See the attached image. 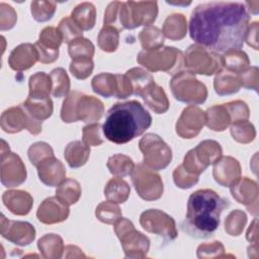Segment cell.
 Instances as JSON below:
<instances>
[{
	"instance_id": "9a60e30c",
	"label": "cell",
	"mask_w": 259,
	"mask_h": 259,
	"mask_svg": "<svg viewBox=\"0 0 259 259\" xmlns=\"http://www.w3.org/2000/svg\"><path fill=\"white\" fill-rule=\"evenodd\" d=\"M1 182L6 187H15L23 183L26 179L25 166L20 157L15 153H10L1 158Z\"/></svg>"
},
{
	"instance_id": "277c9868",
	"label": "cell",
	"mask_w": 259,
	"mask_h": 259,
	"mask_svg": "<svg viewBox=\"0 0 259 259\" xmlns=\"http://www.w3.org/2000/svg\"><path fill=\"white\" fill-rule=\"evenodd\" d=\"M137 61L151 72L163 71L169 75H176L184 65V56L174 47H160L153 50H143Z\"/></svg>"
},
{
	"instance_id": "6da1fadb",
	"label": "cell",
	"mask_w": 259,
	"mask_h": 259,
	"mask_svg": "<svg viewBox=\"0 0 259 259\" xmlns=\"http://www.w3.org/2000/svg\"><path fill=\"white\" fill-rule=\"evenodd\" d=\"M249 20L243 2L202 3L192 10L189 34L197 45L220 55L242 49Z\"/></svg>"
},
{
	"instance_id": "60d3db41",
	"label": "cell",
	"mask_w": 259,
	"mask_h": 259,
	"mask_svg": "<svg viewBox=\"0 0 259 259\" xmlns=\"http://www.w3.org/2000/svg\"><path fill=\"white\" fill-rule=\"evenodd\" d=\"M68 52L72 60H92L94 46L89 39L79 37L69 44Z\"/></svg>"
},
{
	"instance_id": "3957f363",
	"label": "cell",
	"mask_w": 259,
	"mask_h": 259,
	"mask_svg": "<svg viewBox=\"0 0 259 259\" xmlns=\"http://www.w3.org/2000/svg\"><path fill=\"white\" fill-rule=\"evenodd\" d=\"M152 124V116L137 100L115 103L102 125L104 137L114 144H125L141 136Z\"/></svg>"
},
{
	"instance_id": "db71d44e",
	"label": "cell",
	"mask_w": 259,
	"mask_h": 259,
	"mask_svg": "<svg viewBox=\"0 0 259 259\" xmlns=\"http://www.w3.org/2000/svg\"><path fill=\"white\" fill-rule=\"evenodd\" d=\"M173 180L177 187L186 189L192 187L198 181V175L187 172L182 165L175 168L173 172Z\"/></svg>"
},
{
	"instance_id": "74e56055",
	"label": "cell",
	"mask_w": 259,
	"mask_h": 259,
	"mask_svg": "<svg viewBox=\"0 0 259 259\" xmlns=\"http://www.w3.org/2000/svg\"><path fill=\"white\" fill-rule=\"evenodd\" d=\"M56 196L67 205L74 204L81 196V186L77 180L67 178L58 185Z\"/></svg>"
},
{
	"instance_id": "484cf974",
	"label": "cell",
	"mask_w": 259,
	"mask_h": 259,
	"mask_svg": "<svg viewBox=\"0 0 259 259\" xmlns=\"http://www.w3.org/2000/svg\"><path fill=\"white\" fill-rule=\"evenodd\" d=\"M213 87L215 92L221 96L234 94L242 87V81L239 74L221 70L217 73Z\"/></svg>"
},
{
	"instance_id": "9f6ffc18",
	"label": "cell",
	"mask_w": 259,
	"mask_h": 259,
	"mask_svg": "<svg viewBox=\"0 0 259 259\" xmlns=\"http://www.w3.org/2000/svg\"><path fill=\"white\" fill-rule=\"evenodd\" d=\"M101 124L98 122L90 123L83 127V142L88 146H99L103 143L101 137Z\"/></svg>"
},
{
	"instance_id": "cb8c5ba5",
	"label": "cell",
	"mask_w": 259,
	"mask_h": 259,
	"mask_svg": "<svg viewBox=\"0 0 259 259\" xmlns=\"http://www.w3.org/2000/svg\"><path fill=\"white\" fill-rule=\"evenodd\" d=\"M103 22L104 25L112 26L118 31L122 29H130L126 3L119 1L110 2L105 10Z\"/></svg>"
},
{
	"instance_id": "bcb514c9",
	"label": "cell",
	"mask_w": 259,
	"mask_h": 259,
	"mask_svg": "<svg viewBox=\"0 0 259 259\" xmlns=\"http://www.w3.org/2000/svg\"><path fill=\"white\" fill-rule=\"evenodd\" d=\"M83 93L79 91L71 92L63 102L61 109V118L64 122H75L78 120L76 114V105L77 101Z\"/></svg>"
},
{
	"instance_id": "2e32d148",
	"label": "cell",
	"mask_w": 259,
	"mask_h": 259,
	"mask_svg": "<svg viewBox=\"0 0 259 259\" xmlns=\"http://www.w3.org/2000/svg\"><path fill=\"white\" fill-rule=\"evenodd\" d=\"M127 14L130 29L141 25L152 24L158 15V3L156 1H127Z\"/></svg>"
},
{
	"instance_id": "d6a6232c",
	"label": "cell",
	"mask_w": 259,
	"mask_h": 259,
	"mask_svg": "<svg viewBox=\"0 0 259 259\" xmlns=\"http://www.w3.org/2000/svg\"><path fill=\"white\" fill-rule=\"evenodd\" d=\"M131 188L126 181L121 179V177L111 178L105 188L104 195L108 201L114 203H123L130 196Z\"/></svg>"
},
{
	"instance_id": "603a6c76",
	"label": "cell",
	"mask_w": 259,
	"mask_h": 259,
	"mask_svg": "<svg viewBox=\"0 0 259 259\" xmlns=\"http://www.w3.org/2000/svg\"><path fill=\"white\" fill-rule=\"evenodd\" d=\"M4 205L16 215L27 214L33 204L32 196L23 190H7L2 195Z\"/></svg>"
},
{
	"instance_id": "f6af8a7d",
	"label": "cell",
	"mask_w": 259,
	"mask_h": 259,
	"mask_svg": "<svg viewBox=\"0 0 259 259\" xmlns=\"http://www.w3.org/2000/svg\"><path fill=\"white\" fill-rule=\"evenodd\" d=\"M95 215L102 223L113 224L121 218V211L116 203L107 200L96 207Z\"/></svg>"
},
{
	"instance_id": "b9f144b4",
	"label": "cell",
	"mask_w": 259,
	"mask_h": 259,
	"mask_svg": "<svg viewBox=\"0 0 259 259\" xmlns=\"http://www.w3.org/2000/svg\"><path fill=\"white\" fill-rule=\"evenodd\" d=\"M142 47L144 50H153L163 46L164 35L162 30L156 26L149 25L145 27L139 34Z\"/></svg>"
},
{
	"instance_id": "8fae6325",
	"label": "cell",
	"mask_w": 259,
	"mask_h": 259,
	"mask_svg": "<svg viewBox=\"0 0 259 259\" xmlns=\"http://www.w3.org/2000/svg\"><path fill=\"white\" fill-rule=\"evenodd\" d=\"M140 224L147 232L162 237L164 244L173 241L177 237L175 221L160 209H148L142 212Z\"/></svg>"
},
{
	"instance_id": "94428289",
	"label": "cell",
	"mask_w": 259,
	"mask_h": 259,
	"mask_svg": "<svg viewBox=\"0 0 259 259\" xmlns=\"http://www.w3.org/2000/svg\"><path fill=\"white\" fill-rule=\"evenodd\" d=\"M257 34H258V22L255 21L249 24L246 32V36H245V40L247 41V44L251 46L254 50H258Z\"/></svg>"
},
{
	"instance_id": "91938a15",
	"label": "cell",
	"mask_w": 259,
	"mask_h": 259,
	"mask_svg": "<svg viewBox=\"0 0 259 259\" xmlns=\"http://www.w3.org/2000/svg\"><path fill=\"white\" fill-rule=\"evenodd\" d=\"M34 47H35V50L37 52L38 61L40 63L50 64V63L55 62L59 57V50L51 49L49 47H46V46L41 45L38 41H36L34 44Z\"/></svg>"
},
{
	"instance_id": "f546056e",
	"label": "cell",
	"mask_w": 259,
	"mask_h": 259,
	"mask_svg": "<svg viewBox=\"0 0 259 259\" xmlns=\"http://www.w3.org/2000/svg\"><path fill=\"white\" fill-rule=\"evenodd\" d=\"M187 31V21L183 14L174 13L169 15L163 24V35L171 40L182 39Z\"/></svg>"
},
{
	"instance_id": "7402d4cb",
	"label": "cell",
	"mask_w": 259,
	"mask_h": 259,
	"mask_svg": "<svg viewBox=\"0 0 259 259\" xmlns=\"http://www.w3.org/2000/svg\"><path fill=\"white\" fill-rule=\"evenodd\" d=\"M103 112V103L93 96L82 94L77 101L76 114L78 120L81 119L84 122L93 123L101 118Z\"/></svg>"
},
{
	"instance_id": "ee69618b",
	"label": "cell",
	"mask_w": 259,
	"mask_h": 259,
	"mask_svg": "<svg viewBox=\"0 0 259 259\" xmlns=\"http://www.w3.org/2000/svg\"><path fill=\"white\" fill-rule=\"evenodd\" d=\"M57 3L53 1H32L30 3V11L33 19L38 22L50 20L55 14Z\"/></svg>"
},
{
	"instance_id": "f35d334b",
	"label": "cell",
	"mask_w": 259,
	"mask_h": 259,
	"mask_svg": "<svg viewBox=\"0 0 259 259\" xmlns=\"http://www.w3.org/2000/svg\"><path fill=\"white\" fill-rule=\"evenodd\" d=\"M106 165L109 172L116 177H123L132 174L135 168L133 160L122 154H116L109 157Z\"/></svg>"
},
{
	"instance_id": "ab89813d",
	"label": "cell",
	"mask_w": 259,
	"mask_h": 259,
	"mask_svg": "<svg viewBox=\"0 0 259 259\" xmlns=\"http://www.w3.org/2000/svg\"><path fill=\"white\" fill-rule=\"evenodd\" d=\"M50 78L52 81V94L56 98L67 96L70 91V79L63 68L54 69Z\"/></svg>"
},
{
	"instance_id": "30bf717a",
	"label": "cell",
	"mask_w": 259,
	"mask_h": 259,
	"mask_svg": "<svg viewBox=\"0 0 259 259\" xmlns=\"http://www.w3.org/2000/svg\"><path fill=\"white\" fill-rule=\"evenodd\" d=\"M132 181L139 196L145 200L159 199L163 194L161 176L144 164L135 166L132 172Z\"/></svg>"
},
{
	"instance_id": "9c48e42d",
	"label": "cell",
	"mask_w": 259,
	"mask_h": 259,
	"mask_svg": "<svg viewBox=\"0 0 259 259\" xmlns=\"http://www.w3.org/2000/svg\"><path fill=\"white\" fill-rule=\"evenodd\" d=\"M143 153V164L153 170L166 168L172 160L170 147L156 134H146L139 143Z\"/></svg>"
},
{
	"instance_id": "681fc988",
	"label": "cell",
	"mask_w": 259,
	"mask_h": 259,
	"mask_svg": "<svg viewBox=\"0 0 259 259\" xmlns=\"http://www.w3.org/2000/svg\"><path fill=\"white\" fill-rule=\"evenodd\" d=\"M63 36V41L72 42L73 40L82 37L83 30L77 25V23L71 17H64L58 26Z\"/></svg>"
},
{
	"instance_id": "ac0fdd59",
	"label": "cell",
	"mask_w": 259,
	"mask_h": 259,
	"mask_svg": "<svg viewBox=\"0 0 259 259\" xmlns=\"http://www.w3.org/2000/svg\"><path fill=\"white\" fill-rule=\"evenodd\" d=\"M212 175L214 180L222 186L230 187L235 184L241 175L239 162L233 157H221L213 164Z\"/></svg>"
},
{
	"instance_id": "7bdbcfd3",
	"label": "cell",
	"mask_w": 259,
	"mask_h": 259,
	"mask_svg": "<svg viewBox=\"0 0 259 259\" xmlns=\"http://www.w3.org/2000/svg\"><path fill=\"white\" fill-rule=\"evenodd\" d=\"M119 33L118 30L112 26L103 25L98 34V47L104 52H114L118 47Z\"/></svg>"
},
{
	"instance_id": "83f0119b",
	"label": "cell",
	"mask_w": 259,
	"mask_h": 259,
	"mask_svg": "<svg viewBox=\"0 0 259 259\" xmlns=\"http://www.w3.org/2000/svg\"><path fill=\"white\" fill-rule=\"evenodd\" d=\"M28 98L50 99L52 92V81L50 75L45 72H37L29 78Z\"/></svg>"
},
{
	"instance_id": "52a82bcc",
	"label": "cell",
	"mask_w": 259,
	"mask_h": 259,
	"mask_svg": "<svg viewBox=\"0 0 259 259\" xmlns=\"http://www.w3.org/2000/svg\"><path fill=\"white\" fill-rule=\"evenodd\" d=\"M222 152L218 142L205 140L185 155L182 166L187 172L199 176L210 164H214L222 157Z\"/></svg>"
},
{
	"instance_id": "6f0895ef",
	"label": "cell",
	"mask_w": 259,
	"mask_h": 259,
	"mask_svg": "<svg viewBox=\"0 0 259 259\" xmlns=\"http://www.w3.org/2000/svg\"><path fill=\"white\" fill-rule=\"evenodd\" d=\"M17 20L15 10L6 3H0V28L1 30L10 29Z\"/></svg>"
},
{
	"instance_id": "836d02e7",
	"label": "cell",
	"mask_w": 259,
	"mask_h": 259,
	"mask_svg": "<svg viewBox=\"0 0 259 259\" xmlns=\"http://www.w3.org/2000/svg\"><path fill=\"white\" fill-rule=\"evenodd\" d=\"M205 124L215 132H223L231 124L230 115L224 104L214 105L206 110Z\"/></svg>"
},
{
	"instance_id": "7c38bea8",
	"label": "cell",
	"mask_w": 259,
	"mask_h": 259,
	"mask_svg": "<svg viewBox=\"0 0 259 259\" xmlns=\"http://www.w3.org/2000/svg\"><path fill=\"white\" fill-rule=\"evenodd\" d=\"M1 128L8 134H14L26 128L30 134L41 132V121L33 118L20 104L6 109L1 115Z\"/></svg>"
},
{
	"instance_id": "d590c367",
	"label": "cell",
	"mask_w": 259,
	"mask_h": 259,
	"mask_svg": "<svg viewBox=\"0 0 259 259\" xmlns=\"http://www.w3.org/2000/svg\"><path fill=\"white\" fill-rule=\"evenodd\" d=\"M142 98L148 107L158 114L166 112L169 108V100L161 86L155 85L150 91L143 95Z\"/></svg>"
},
{
	"instance_id": "5bb4252c",
	"label": "cell",
	"mask_w": 259,
	"mask_h": 259,
	"mask_svg": "<svg viewBox=\"0 0 259 259\" xmlns=\"http://www.w3.org/2000/svg\"><path fill=\"white\" fill-rule=\"evenodd\" d=\"M1 236L19 246L29 245L35 238V230L27 222L8 221L1 215Z\"/></svg>"
},
{
	"instance_id": "d4e9b609",
	"label": "cell",
	"mask_w": 259,
	"mask_h": 259,
	"mask_svg": "<svg viewBox=\"0 0 259 259\" xmlns=\"http://www.w3.org/2000/svg\"><path fill=\"white\" fill-rule=\"evenodd\" d=\"M133 87V94L142 97L155 85L153 76L143 68H132L124 74Z\"/></svg>"
},
{
	"instance_id": "7dc6e473",
	"label": "cell",
	"mask_w": 259,
	"mask_h": 259,
	"mask_svg": "<svg viewBox=\"0 0 259 259\" xmlns=\"http://www.w3.org/2000/svg\"><path fill=\"white\" fill-rule=\"evenodd\" d=\"M231 135L239 143L247 144L254 140L256 136L255 128L252 123H250L248 120L241 121L232 124L231 126Z\"/></svg>"
},
{
	"instance_id": "7a4b0ae2",
	"label": "cell",
	"mask_w": 259,
	"mask_h": 259,
	"mask_svg": "<svg viewBox=\"0 0 259 259\" xmlns=\"http://www.w3.org/2000/svg\"><path fill=\"white\" fill-rule=\"evenodd\" d=\"M229 205L228 199L211 189L192 192L187 201L185 220L180 225L182 232L195 239L210 238L219 228L222 211Z\"/></svg>"
},
{
	"instance_id": "44dd1931",
	"label": "cell",
	"mask_w": 259,
	"mask_h": 259,
	"mask_svg": "<svg viewBox=\"0 0 259 259\" xmlns=\"http://www.w3.org/2000/svg\"><path fill=\"white\" fill-rule=\"evenodd\" d=\"M233 197L240 203L245 204L249 211L252 205L257 206L258 201V187L257 183L248 177L240 178L235 184L230 186Z\"/></svg>"
},
{
	"instance_id": "8992f818",
	"label": "cell",
	"mask_w": 259,
	"mask_h": 259,
	"mask_svg": "<svg viewBox=\"0 0 259 259\" xmlns=\"http://www.w3.org/2000/svg\"><path fill=\"white\" fill-rule=\"evenodd\" d=\"M114 232L118 237L127 258H144L150 248V240L135 229L134 224L127 219L120 218L114 226Z\"/></svg>"
},
{
	"instance_id": "f1b7e54d",
	"label": "cell",
	"mask_w": 259,
	"mask_h": 259,
	"mask_svg": "<svg viewBox=\"0 0 259 259\" xmlns=\"http://www.w3.org/2000/svg\"><path fill=\"white\" fill-rule=\"evenodd\" d=\"M64 155L71 168H79L87 162L90 155V148L84 142L74 141L67 145Z\"/></svg>"
},
{
	"instance_id": "d6986e66",
	"label": "cell",
	"mask_w": 259,
	"mask_h": 259,
	"mask_svg": "<svg viewBox=\"0 0 259 259\" xmlns=\"http://www.w3.org/2000/svg\"><path fill=\"white\" fill-rule=\"evenodd\" d=\"M36 168L39 180L47 186H57L65 180L66 169L62 162L54 156L41 160Z\"/></svg>"
},
{
	"instance_id": "e0dca14e",
	"label": "cell",
	"mask_w": 259,
	"mask_h": 259,
	"mask_svg": "<svg viewBox=\"0 0 259 259\" xmlns=\"http://www.w3.org/2000/svg\"><path fill=\"white\" fill-rule=\"evenodd\" d=\"M69 212V205L61 201L57 196H54L41 202L37 208L36 217L42 224L52 225L67 220Z\"/></svg>"
},
{
	"instance_id": "1f68e13d",
	"label": "cell",
	"mask_w": 259,
	"mask_h": 259,
	"mask_svg": "<svg viewBox=\"0 0 259 259\" xmlns=\"http://www.w3.org/2000/svg\"><path fill=\"white\" fill-rule=\"evenodd\" d=\"M117 77L116 74L110 73H100L96 75L92 81L91 86L92 90L106 98L108 97H115L117 93Z\"/></svg>"
},
{
	"instance_id": "f907efd6",
	"label": "cell",
	"mask_w": 259,
	"mask_h": 259,
	"mask_svg": "<svg viewBox=\"0 0 259 259\" xmlns=\"http://www.w3.org/2000/svg\"><path fill=\"white\" fill-rule=\"evenodd\" d=\"M224 106L226 107L231 123H237L241 121H246L249 118V108L247 104L241 100H236V101H231L228 103H225Z\"/></svg>"
},
{
	"instance_id": "e575fe53",
	"label": "cell",
	"mask_w": 259,
	"mask_h": 259,
	"mask_svg": "<svg viewBox=\"0 0 259 259\" xmlns=\"http://www.w3.org/2000/svg\"><path fill=\"white\" fill-rule=\"evenodd\" d=\"M37 247L45 258H61L64 251L63 239L56 234H47L37 242Z\"/></svg>"
},
{
	"instance_id": "4dcf8cb0",
	"label": "cell",
	"mask_w": 259,
	"mask_h": 259,
	"mask_svg": "<svg viewBox=\"0 0 259 259\" xmlns=\"http://www.w3.org/2000/svg\"><path fill=\"white\" fill-rule=\"evenodd\" d=\"M71 18L82 30H89L95 24V6L91 2H82L74 8L71 13Z\"/></svg>"
},
{
	"instance_id": "8d00e7d4",
	"label": "cell",
	"mask_w": 259,
	"mask_h": 259,
	"mask_svg": "<svg viewBox=\"0 0 259 259\" xmlns=\"http://www.w3.org/2000/svg\"><path fill=\"white\" fill-rule=\"evenodd\" d=\"M26 111L36 120L42 121L49 118L53 113V102L50 99H32L26 98L21 104Z\"/></svg>"
},
{
	"instance_id": "5b68a950",
	"label": "cell",
	"mask_w": 259,
	"mask_h": 259,
	"mask_svg": "<svg viewBox=\"0 0 259 259\" xmlns=\"http://www.w3.org/2000/svg\"><path fill=\"white\" fill-rule=\"evenodd\" d=\"M169 86L175 99L184 103L201 104L207 97L205 85L188 71H180L174 75Z\"/></svg>"
},
{
	"instance_id": "816d5d0a",
	"label": "cell",
	"mask_w": 259,
	"mask_h": 259,
	"mask_svg": "<svg viewBox=\"0 0 259 259\" xmlns=\"http://www.w3.org/2000/svg\"><path fill=\"white\" fill-rule=\"evenodd\" d=\"M27 154L31 164L37 167L41 160H44L47 157L54 156V151L49 144L45 142H37L29 147Z\"/></svg>"
},
{
	"instance_id": "4fadbf2b",
	"label": "cell",
	"mask_w": 259,
	"mask_h": 259,
	"mask_svg": "<svg viewBox=\"0 0 259 259\" xmlns=\"http://www.w3.org/2000/svg\"><path fill=\"white\" fill-rule=\"evenodd\" d=\"M205 124V112L195 105L183 109L176 122V133L183 139L196 137Z\"/></svg>"
},
{
	"instance_id": "f5cc1de1",
	"label": "cell",
	"mask_w": 259,
	"mask_h": 259,
	"mask_svg": "<svg viewBox=\"0 0 259 259\" xmlns=\"http://www.w3.org/2000/svg\"><path fill=\"white\" fill-rule=\"evenodd\" d=\"M37 41L51 49L59 50V47L63 42V36L58 27L47 26L40 31Z\"/></svg>"
},
{
	"instance_id": "ba28073f",
	"label": "cell",
	"mask_w": 259,
	"mask_h": 259,
	"mask_svg": "<svg viewBox=\"0 0 259 259\" xmlns=\"http://www.w3.org/2000/svg\"><path fill=\"white\" fill-rule=\"evenodd\" d=\"M184 66L192 74L210 76L219 73L223 68L221 56L197 44L191 45L185 52Z\"/></svg>"
},
{
	"instance_id": "c3c4849f",
	"label": "cell",
	"mask_w": 259,
	"mask_h": 259,
	"mask_svg": "<svg viewBox=\"0 0 259 259\" xmlns=\"http://www.w3.org/2000/svg\"><path fill=\"white\" fill-rule=\"evenodd\" d=\"M247 222L245 212L240 209L233 210L225 221V230L231 236H239Z\"/></svg>"
},
{
	"instance_id": "ffe728a7",
	"label": "cell",
	"mask_w": 259,
	"mask_h": 259,
	"mask_svg": "<svg viewBox=\"0 0 259 259\" xmlns=\"http://www.w3.org/2000/svg\"><path fill=\"white\" fill-rule=\"evenodd\" d=\"M38 61L34 45L21 44L14 48L8 58V64L14 71L21 72L32 67Z\"/></svg>"
},
{
	"instance_id": "680465c9",
	"label": "cell",
	"mask_w": 259,
	"mask_h": 259,
	"mask_svg": "<svg viewBox=\"0 0 259 259\" xmlns=\"http://www.w3.org/2000/svg\"><path fill=\"white\" fill-rule=\"evenodd\" d=\"M242 86L247 89H253L256 92L258 91V68L251 67L245 70L243 73L239 74Z\"/></svg>"
},
{
	"instance_id": "11a10c76",
	"label": "cell",
	"mask_w": 259,
	"mask_h": 259,
	"mask_svg": "<svg viewBox=\"0 0 259 259\" xmlns=\"http://www.w3.org/2000/svg\"><path fill=\"white\" fill-rule=\"evenodd\" d=\"M93 68L94 64L92 60H72L69 67L72 75L79 80H84L89 77Z\"/></svg>"
},
{
	"instance_id": "4316f807",
	"label": "cell",
	"mask_w": 259,
	"mask_h": 259,
	"mask_svg": "<svg viewBox=\"0 0 259 259\" xmlns=\"http://www.w3.org/2000/svg\"><path fill=\"white\" fill-rule=\"evenodd\" d=\"M222 68L235 74H241L249 68L250 61L248 56L242 50H232L221 56Z\"/></svg>"
}]
</instances>
